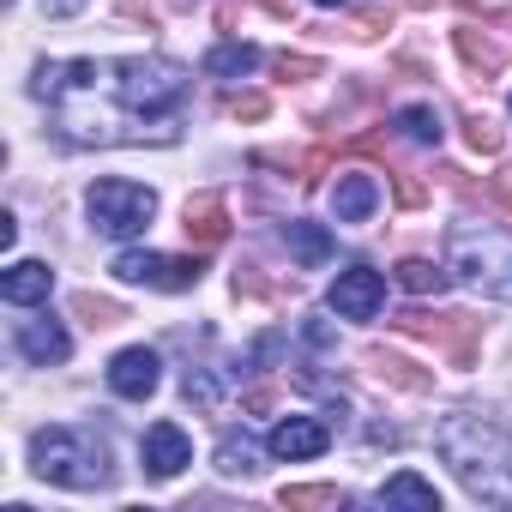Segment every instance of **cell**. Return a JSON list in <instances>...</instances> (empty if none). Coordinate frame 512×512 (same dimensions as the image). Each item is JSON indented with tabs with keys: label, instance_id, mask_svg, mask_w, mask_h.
<instances>
[{
	"label": "cell",
	"instance_id": "32",
	"mask_svg": "<svg viewBox=\"0 0 512 512\" xmlns=\"http://www.w3.org/2000/svg\"><path fill=\"white\" fill-rule=\"evenodd\" d=\"M314 7H344V0H314Z\"/></svg>",
	"mask_w": 512,
	"mask_h": 512
},
{
	"label": "cell",
	"instance_id": "3",
	"mask_svg": "<svg viewBox=\"0 0 512 512\" xmlns=\"http://www.w3.org/2000/svg\"><path fill=\"white\" fill-rule=\"evenodd\" d=\"M446 272H458L494 302H512V235H500L494 223H452Z\"/></svg>",
	"mask_w": 512,
	"mask_h": 512
},
{
	"label": "cell",
	"instance_id": "18",
	"mask_svg": "<svg viewBox=\"0 0 512 512\" xmlns=\"http://www.w3.org/2000/svg\"><path fill=\"white\" fill-rule=\"evenodd\" d=\"M217 470L223 476H253L260 470V446H253L247 434H223L217 440Z\"/></svg>",
	"mask_w": 512,
	"mask_h": 512
},
{
	"label": "cell",
	"instance_id": "11",
	"mask_svg": "<svg viewBox=\"0 0 512 512\" xmlns=\"http://www.w3.org/2000/svg\"><path fill=\"white\" fill-rule=\"evenodd\" d=\"M278 235H284V247L296 253V266H302V272H314V266H326V260H332V235H326L320 223H302V217H290Z\"/></svg>",
	"mask_w": 512,
	"mask_h": 512
},
{
	"label": "cell",
	"instance_id": "1",
	"mask_svg": "<svg viewBox=\"0 0 512 512\" xmlns=\"http://www.w3.org/2000/svg\"><path fill=\"white\" fill-rule=\"evenodd\" d=\"M434 446H440V458L452 464V476H458L476 500L512 506V434H506V428H494V422L458 410V416L440 422Z\"/></svg>",
	"mask_w": 512,
	"mask_h": 512
},
{
	"label": "cell",
	"instance_id": "25",
	"mask_svg": "<svg viewBox=\"0 0 512 512\" xmlns=\"http://www.w3.org/2000/svg\"><path fill=\"white\" fill-rule=\"evenodd\" d=\"M278 500H284V506H344L350 494H344V488H284Z\"/></svg>",
	"mask_w": 512,
	"mask_h": 512
},
{
	"label": "cell",
	"instance_id": "31",
	"mask_svg": "<svg viewBox=\"0 0 512 512\" xmlns=\"http://www.w3.org/2000/svg\"><path fill=\"white\" fill-rule=\"evenodd\" d=\"M79 7H85V0H43V13H49V19H73Z\"/></svg>",
	"mask_w": 512,
	"mask_h": 512
},
{
	"label": "cell",
	"instance_id": "13",
	"mask_svg": "<svg viewBox=\"0 0 512 512\" xmlns=\"http://www.w3.org/2000/svg\"><path fill=\"white\" fill-rule=\"evenodd\" d=\"M374 205H380L374 175H344V181H338V193H332L338 223H368V217H374Z\"/></svg>",
	"mask_w": 512,
	"mask_h": 512
},
{
	"label": "cell",
	"instance_id": "22",
	"mask_svg": "<svg viewBox=\"0 0 512 512\" xmlns=\"http://www.w3.org/2000/svg\"><path fill=\"white\" fill-rule=\"evenodd\" d=\"M458 55H464V67H470V73H482V79H488V73H500V49H494L488 37H476V31H458Z\"/></svg>",
	"mask_w": 512,
	"mask_h": 512
},
{
	"label": "cell",
	"instance_id": "2",
	"mask_svg": "<svg viewBox=\"0 0 512 512\" xmlns=\"http://www.w3.org/2000/svg\"><path fill=\"white\" fill-rule=\"evenodd\" d=\"M37 476L55 488H109L115 464H109V440L97 428H43L31 440Z\"/></svg>",
	"mask_w": 512,
	"mask_h": 512
},
{
	"label": "cell",
	"instance_id": "16",
	"mask_svg": "<svg viewBox=\"0 0 512 512\" xmlns=\"http://www.w3.org/2000/svg\"><path fill=\"white\" fill-rule=\"evenodd\" d=\"M380 506H422V512H440V494H434V482H422L416 470H398V476L380 488Z\"/></svg>",
	"mask_w": 512,
	"mask_h": 512
},
{
	"label": "cell",
	"instance_id": "27",
	"mask_svg": "<svg viewBox=\"0 0 512 512\" xmlns=\"http://www.w3.org/2000/svg\"><path fill=\"white\" fill-rule=\"evenodd\" d=\"M278 73H284V79H314L320 61H314V55H278Z\"/></svg>",
	"mask_w": 512,
	"mask_h": 512
},
{
	"label": "cell",
	"instance_id": "5",
	"mask_svg": "<svg viewBox=\"0 0 512 512\" xmlns=\"http://www.w3.org/2000/svg\"><path fill=\"white\" fill-rule=\"evenodd\" d=\"M199 260H169V253H121L115 260V278L121 284H145V290H193L199 284Z\"/></svg>",
	"mask_w": 512,
	"mask_h": 512
},
{
	"label": "cell",
	"instance_id": "4",
	"mask_svg": "<svg viewBox=\"0 0 512 512\" xmlns=\"http://www.w3.org/2000/svg\"><path fill=\"white\" fill-rule=\"evenodd\" d=\"M85 211H91V229H97V235L127 241V235H139V229L157 217V193L139 187V181L109 175V181H97V187L85 193Z\"/></svg>",
	"mask_w": 512,
	"mask_h": 512
},
{
	"label": "cell",
	"instance_id": "12",
	"mask_svg": "<svg viewBox=\"0 0 512 512\" xmlns=\"http://www.w3.org/2000/svg\"><path fill=\"white\" fill-rule=\"evenodd\" d=\"M223 235H229V211H223V199H217V193H193V199H187V241L217 247Z\"/></svg>",
	"mask_w": 512,
	"mask_h": 512
},
{
	"label": "cell",
	"instance_id": "14",
	"mask_svg": "<svg viewBox=\"0 0 512 512\" xmlns=\"http://www.w3.org/2000/svg\"><path fill=\"white\" fill-rule=\"evenodd\" d=\"M19 350H25L37 368H49V362H67L73 344H67V332H61L55 320H25V326H19Z\"/></svg>",
	"mask_w": 512,
	"mask_h": 512
},
{
	"label": "cell",
	"instance_id": "28",
	"mask_svg": "<svg viewBox=\"0 0 512 512\" xmlns=\"http://www.w3.org/2000/svg\"><path fill=\"white\" fill-rule=\"evenodd\" d=\"M392 25V13L386 7H368V13H356V37H380Z\"/></svg>",
	"mask_w": 512,
	"mask_h": 512
},
{
	"label": "cell",
	"instance_id": "10",
	"mask_svg": "<svg viewBox=\"0 0 512 512\" xmlns=\"http://www.w3.org/2000/svg\"><path fill=\"white\" fill-rule=\"evenodd\" d=\"M49 290H55V272H49V260H19L7 278H0V296H7L13 308L49 302Z\"/></svg>",
	"mask_w": 512,
	"mask_h": 512
},
{
	"label": "cell",
	"instance_id": "9",
	"mask_svg": "<svg viewBox=\"0 0 512 512\" xmlns=\"http://www.w3.org/2000/svg\"><path fill=\"white\" fill-rule=\"evenodd\" d=\"M266 446H272V458H320L332 446V428L320 416H284Z\"/></svg>",
	"mask_w": 512,
	"mask_h": 512
},
{
	"label": "cell",
	"instance_id": "6",
	"mask_svg": "<svg viewBox=\"0 0 512 512\" xmlns=\"http://www.w3.org/2000/svg\"><path fill=\"white\" fill-rule=\"evenodd\" d=\"M380 302H386V278H380L374 266H350V272H338V284H332V308H338L344 320H374Z\"/></svg>",
	"mask_w": 512,
	"mask_h": 512
},
{
	"label": "cell",
	"instance_id": "21",
	"mask_svg": "<svg viewBox=\"0 0 512 512\" xmlns=\"http://www.w3.org/2000/svg\"><path fill=\"white\" fill-rule=\"evenodd\" d=\"M73 314H79L91 332H103V326H121V320H127V308H121V302H109V296H91V290H85V296H73Z\"/></svg>",
	"mask_w": 512,
	"mask_h": 512
},
{
	"label": "cell",
	"instance_id": "30",
	"mask_svg": "<svg viewBox=\"0 0 512 512\" xmlns=\"http://www.w3.org/2000/svg\"><path fill=\"white\" fill-rule=\"evenodd\" d=\"M115 7H121V13H127V19H133V25H145V31H151V25H157V13H151V7H145V0H115Z\"/></svg>",
	"mask_w": 512,
	"mask_h": 512
},
{
	"label": "cell",
	"instance_id": "24",
	"mask_svg": "<svg viewBox=\"0 0 512 512\" xmlns=\"http://www.w3.org/2000/svg\"><path fill=\"white\" fill-rule=\"evenodd\" d=\"M464 139H470V151H482V157L500 151V127H494L488 115H470V121H464Z\"/></svg>",
	"mask_w": 512,
	"mask_h": 512
},
{
	"label": "cell",
	"instance_id": "7",
	"mask_svg": "<svg viewBox=\"0 0 512 512\" xmlns=\"http://www.w3.org/2000/svg\"><path fill=\"white\" fill-rule=\"evenodd\" d=\"M139 458H145V476L169 482V476H181V470L193 464V440H187L175 422H151V428H145V446H139Z\"/></svg>",
	"mask_w": 512,
	"mask_h": 512
},
{
	"label": "cell",
	"instance_id": "29",
	"mask_svg": "<svg viewBox=\"0 0 512 512\" xmlns=\"http://www.w3.org/2000/svg\"><path fill=\"white\" fill-rule=\"evenodd\" d=\"M422 199H428V187L416 175H398V205H422Z\"/></svg>",
	"mask_w": 512,
	"mask_h": 512
},
{
	"label": "cell",
	"instance_id": "19",
	"mask_svg": "<svg viewBox=\"0 0 512 512\" xmlns=\"http://www.w3.org/2000/svg\"><path fill=\"white\" fill-rule=\"evenodd\" d=\"M398 133L416 145H440V109L434 103H404L398 109Z\"/></svg>",
	"mask_w": 512,
	"mask_h": 512
},
{
	"label": "cell",
	"instance_id": "8",
	"mask_svg": "<svg viewBox=\"0 0 512 512\" xmlns=\"http://www.w3.org/2000/svg\"><path fill=\"white\" fill-rule=\"evenodd\" d=\"M157 380H163V362H157V350H145V344H133V350H121V356L109 362V392H115V398H151Z\"/></svg>",
	"mask_w": 512,
	"mask_h": 512
},
{
	"label": "cell",
	"instance_id": "15",
	"mask_svg": "<svg viewBox=\"0 0 512 512\" xmlns=\"http://www.w3.org/2000/svg\"><path fill=\"white\" fill-rule=\"evenodd\" d=\"M362 362H368V374H374L380 386H398V392H428V386H434V380H428V374H422L416 362H404V356H386V350H368Z\"/></svg>",
	"mask_w": 512,
	"mask_h": 512
},
{
	"label": "cell",
	"instance_id": "20",
	"mask_svg": "<svg viewBox=\"0 0 512 512\" xmlns=\"http://www.w3.org/2000/svg\"><path fill=\"white\" fill-rule=\"evenodd\" d=\"M398 284H404L410 296H440V290H446V272H440L434 260H404V266H398Z\"/></svg>",
	"mask_w": 512,
	"mask_h": 512
},
{
	"label": "cell",
	"instance_id": "23",
	"mask_svg": "<svg viewBox=\"0 0 512 512\" xmlns=\"http://www.w3.org/2000/svg\"><path fill=\"white\" fill-rule=\"evenodd\" d=\"M181 398H187V404H199V410H217V398H223V392H217V380H211L205 368H187V380H181Z\"/></svg>",
	"mask_w": 512,
	"mask_h": 512
},
{
	"label": "cell",
	"instance_id": "26",
	"mask_svg": "<svg viewBox=\"0 0 512 512\" xmlns=\"http://www.w3.org/2000/svg\"><path fill=\"white\" fill-rule=\"evenodd\" d=\"M223 109H229V115H235V121H266V109H272V103H266V97H260V91H247V97H229V103H223Z\"/></svg>",
	"mask_w": 512,
	"mask_h": 512
},
{
	"label": "cell",
	"instance_id": "17",
	"mask_svg": "<svg viewBox=\"0 0 512 512\" xmlns=\"http://www.w3.org/2000/svg\"><path fill=\"white\" fill-rule=\"evenodd\" d=\"M253 67H260V49L253 43H217L205 55V73H217V79H247Z\"/></svg>",
	"mask_w": 512,
	"mask_h": 512
}]
</instances>
